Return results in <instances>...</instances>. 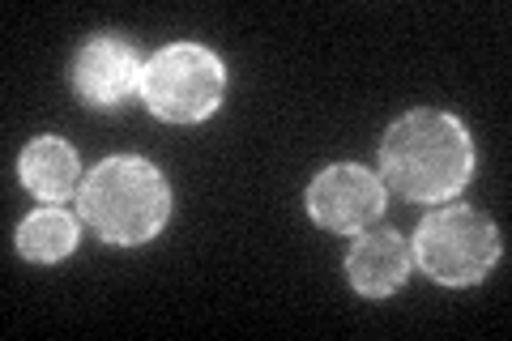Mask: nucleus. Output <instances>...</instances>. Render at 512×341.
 I'll return each mask as SVG.
<instances>
[{
  "label": "nucleus",
  "instance_id": "obj_2",
  "mask_svg": "<svg viewBox=\"0 0 512 341\" xmlns=\"http://www.w3.org/2000/svg\"><path fill=\"white\" fill-rule=\"evenodd\" d=\"M167 214V180L146 158H107L90 171L82 188V218L90 222V231L107 243H120V248L154 239L163 231Z\"/></svg>",
  "mask_w": 512,
  "mask_h": 341
},
{
  "label": "nucleus",
  "instance_id": "obj_1",
  "mask_svg": "<svg viewBox=\"0 0 512 341\" xmlns=\"http://www.w3.org/2000/svg\"><path fill=\"white\" fill-rule=\"evenodd\" d=\"M380 162L393 192L419 205H436L466 188L474 171V145L457 116L423 107L402 116L384 133Z\"/></svg>",
  "mask_w": 512,
  "mask_h": 341
},
{
  "label": "nucleus",
  "instance_id": "obj_5",
  "mask_svg": "<svg viewBox=\"0 0 512 341\" xmlns=\"http://www.w3.org/2000/svg\"><path fill=\"white\" fill-rule=\"evenodd\" d=\"M384 209V188L372 171L363 167H329L320 171L308 188V214L338 235H359L363 226H372Z\"/></svg>",
  "mask_w": 512,
  "mask_h": 341
},
{
  "label": "nucleus",
  "instance_id": "obj_7",
  "mask_svg": "<svg viewBox=\"0 0 512 341\" xmlns=\"http://www.w3.org/2000/svg\"><path fill=\"white\" fill-rule=\"evenodd\" d=\"M346 273H350V286H355L359 295H367V299L393 295V290L406 282V273H410V248H406V239L397 235V231L363 235L355 248H350Z\"/></svg>",
  "mask_w": 512,
  "mask_h": 341
},
{
  "label": "nucleus",
  "instance_id": "obj_4",
  "mask_svg": "<svg viewBox=\"0 0 512 341\" xmlns=\"http://www.w3.org/2000/svg\"><path fill=\"white\" fill-rule=\"evenodd\" d=\"M414 256L419 265L444 286H470L487 278L491 265L500 261V231L487 214L470 205H448L423 218L414 235Z\"/></svg>",
  "mask_w": 512,
  "mask_h": 341
},
{
  "label": "nucleus",
  "instance_id": "obj_6",
  "mask_svg": "<svg viewBox=\"0 0 512 341\" xmlns=\"http://www.w3.org/2000/svg\"><path fill=\"white\" fill-rule=\"evenodd\" d=\"M73 86L94 107H120L128 94L141 86V64L133 56V47L111 39V35L90 39L82 52H77Z\"/></svg>",
  "mask_w": 512,
  "mask_h": 341
},
{
  "label": "nucleus",
  "instance_id": "obj_9",
  "mask_svg": "<svg viewBox=\"0 0 512 341\" xmlns=\"http://www.w3.org/2000/svg\"><path fill=\"white\" fill-rule=\"evenodd\" d=\"M73 248H77V222H73V214H64L56 205L35 209V214L18 226V252L35 265H56Z\"/></svg>",
  "mask_w": 512,
  "mask_h": 341
},
{
  "label": "nucleus",
  "instance_id": "obj_8",
  "mask_svg": "<svg viewBox=\"0 0 512 341\" xmlns=\"http://www.w3.org/2000/svg\"><path fill=\"white\" fill-rule=\"evenodd\" d=\"M18 171H22V184L35 192L39 201H64L77 188V171L82 167H77V154L69 141L39 137L22 150Z\"/></svg>",
  "mask_w": 512,
  "mask_h": 341
},
{
  "label": "nucleus",
  "instance_id": "obj_3",
  "mask_svg": "<svg viewBox=\"0 0 512 341\" xmlns=\"http://www.w3.org/2000/svg\"><path fill=\"white\" fill-rule=\"evenodd\" d=\"M222 90H227L222 60L197 43H171L141 69V99L167 124H197L214 116Z\"/></svg>",
  "mask_w": 512,
  "mask_h": 341
}]
</instances>
